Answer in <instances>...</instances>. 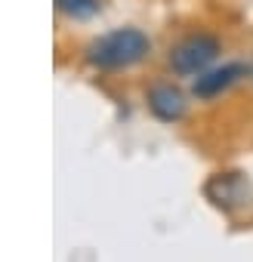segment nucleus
I'll use <instances>...</instances> for the list:
<instances>
[{"mask_svg": "<svg viewBox=\"0 0 253 262\" xmlns=\"http://www.w3.org/2000/svg\"><path fill=\"white\" fill-rule=\"evenodd\" d=\"M149 53H152V40L139 28H114V31H108L90 43L87 59L96 68L120 71V68H130V65L142 62Z\"/></svg>", "mask_w": 253, "mask_h": 262, "instance_id": "nucleus-1", "label": "nucleus"}, {"mask_svg": "<svg viewBox=\"0 0 253 262\" xmlns=\"http://www.w3.org/2000/svg\"><path fill=\"white\" fill-rule=\"evenodd\" d=\"M219 56V40L213 34H188L170 50V68L176 74H201Z\"/></svg>", "mask_w": 253, "mask_h": 262, "instance_id": "nucleus-2", "label": "nucleus"}, {"mask_svg": "<svg viewBox=\"0 0 253 262\" xmlns=\"http://www.w3.org/2000/svg\"><path fill=\"white\" fill-rule=\"evenodd\" d=\"M244 74H250V65H241V62H228V65H222V68H213V71H207V74H201L198 80H195V96H201V99H210V96H219L222 90H228L235 80H241Z\"/></svg>", "mask_w": 253, "mask_h": 262, "instance_id": "nucleus-3", "label": "nucleus"}, {"mask_svg": "<svg viewBox=\"0 0 253 262\" xmlns=\"http://www.w3.org/2000/svg\"><path fill=\"white\" fill-rule=\"evenodd\" d=\"M149 108H152V114L158 120L173 123V120H179L185 114V96L173 83H155L149 90Z\"/></svg>", "mask_w": 253, "mask_h": 262, "instance_id": "nucleus-4", "label": "nucleus"}, {"mask_svg": "<svg viewBox=\"0 0 253 262\" xmlns=\"http://www.w3.org/2000/svg\"><path fill=\"white\" fill-rule=\"evenodd\" d=\"M99 0H56V10L71 16V19H90L99 13Z\"/></svg>", "mask_w": 253, "mask_h": 262, "instance_id": "nucleus-5", "label": "nucleus"}]
</instances>
